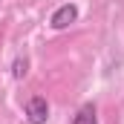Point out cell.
I'll use <instances>...</instances> for the list:
<instances>
[{"label":"cell","mask_w":124,"mask_h":124,"mask_svg":"<svg viewBox=\"0 0 124 124\" xmlns=\"http://www.w3.org/2000/svg\"><path fill=\"white\" fill-rule=\"evenodd\" d=\"M78 20V6L75 3H63V6H58L55 9V15H52V29H66L69 23H75Z\"/></svg>","instance_id":"obj_2"},{"label":"cell","mask_w":124,"mask_h":124,"mask_svg":"<svg viewBox=\"0 0 124 124\" xmlns=\"http://www.w3.org/2000/svg\"><path fill=\"white\" fill-rule=\"evenodd\" d=\"M26 118H29V124H46V118H49V104H46L43 95H35V98L26 101Z\"/></svg>","instance_id":"obj_1"},{"label":"cell","mask_w":124,"mask_h":124,"mask_svg":"<svg viewBox=\"0 0 124 124\" xmlns=\"http://www.w3.org/2000/svg\"><path fill=\"white\" fill-rule=\"evenodd\" d=\"M26 72H29V58H23V55L15 58V63H12V75H15V78H23Z\"/></svg>","instance_id":"obj_4"},{"label":"cell","mask_w":124,"mask_h":124,"mask_svg":"<svg viewBox=\"0 0 124 124\" xmlns=\"http://www.w3.org/2000/svg\"><path fill=\"white\" fill-rule=\"evenodd\" d=\"M72 124H98V116H95V107L93 104H84L78 113H75V118Z\"/></svg>","instance_id":"obj_3"}]
</instances>
